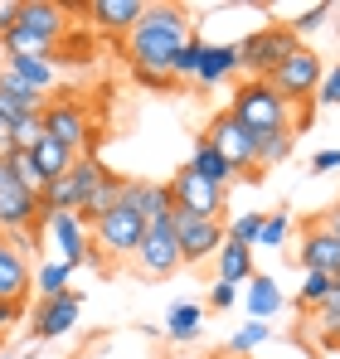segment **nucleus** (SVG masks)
I'll use <instances>...</instances> for the list:
<instances>
[{"label":"nucleus","instance_id":"obj_1","mask_svg":"<svg viewBox=\"0 0 340 359\" xmlns=\"http://www.w3.org/2000/svg\"><path fill=\"white\" fill-rule=\"evenodd\" d=\"M190 39H195V29H190V15L180 5H146L141 20H136V29L126 34V54H131L136 68H161V73H170V59Z\"/></svg>","mask_w":340,"mask_h":359},{"label":"nucleus","instance_id":"obj_2","mask_svg":"<svg viewBox=\"0 0 340 359\" xmlns=\"http://www.w3.org/2000/svg\"><path fill=\"white\" fill-rule=\"evenodd\" d=\"M228 117L238 121L243 131H253V136H263V131H282V126H287V102L263 83V78H248V83L233 93Z\"/></svg>","mask_w":340,"mask_h":359},{"label":"nucleus","instance_id":"obj_3","mask_svg":"<svg viewBox=\"0 0 340 359\" xmlns=\"http://www.w3.org/2000/svg\"><path fill=\"white\" fill-rule=\"evenodd\" d=\"M103 175H107V170H103L98 156H78L68 175L49 180V184L39 189V209H44V214H58V209H73V214H78V209L88 204V194L98 189V180H103Z\"/></svg>","mask_w":340,"mask_h":359},{"label":"nucleus","instance_id":"obj_4","mask_svg":"<svg viewBox=\"0 0 340 359\" xmlns=\"http://www.w3.org/2000/svg\"><path fill=\"white\" fill-rule=\"evenodd\" d=\"M93 238H98V248H107L112 257H136V248L146 238V214L136 204L117 199L103 219H93Z\"/></svg>","mask_w":340,"mask_h":359},{"label":"nucleus","instance_id":"obj_5","mask_svg":"<svg viewBox=\"0 0 340 359\" xmlns=\"http://www.w3.org/2000/svg\"><path fill=\"white\" fill-rule=\"evenodd\" d=\"M301 44H296V34L287 29V25H268V29H258V34H248L243 44H238V68H248L253 78H268L273 68L282 59H292Z\"/></svg>","mask_w":340,"mask_h":359},{"label":"nucleus","instance_id":"obj_6","mask_svg":"<svg viewBox=\"0 0 340 359\" xmlns=\"http://www.w3.org/2000/svg\"><path fill=\"white\" fill-rule=\"evenodd\" d=\"M321 73H326V63L316 59L311 49H296V54H292V59H282L273 73H268V78H263V83H268V88H273V93L287 102V107H292V102H301V97H316Z\"/></svg>","mask_w":340,"mask_h":359},{"label":"nucleus","instance_id":"obj_7","mask_svg":"<svg viewBox=\"0 0 340 359\" xmlns=\"http://www.w3.org/2000/svg\"><path fill=\"white\" fill-rule=\"evenodd\" d=\"M170 229H175V243H180V262H204L228 238L224 219H195V214H180V209H170Z\"/></svg>","mask_w":340,"mask_h":359},{"label":"nucleus","instance_id":"obj_8","mask_svg":"<svg viewBox=\"0 0 340 359\" xmlns=\"http://www.w3.org/2000/svg\"><path fill=\"white\" fill-rule=\"evenodd\" d=\"M44 224V209H39V194L5 180L0 184V233L5 238H30V229Z\"/></svg>","mask_w":340,"mask_h":359},{"label":"nucleus","instance_id":"obj_9","mask_svg":"<svg viewBox=\"0 0 340 359\" xmlns=\"http://www.w3.org/2000/svg\"><path fill=\"white\" fill-rule=\"evenodd\" d=\"M170 199H175L180 214H195V219H224V189L209 184V180H200L190 165L170 180Z\"/></svg>","mask_w":340,"mask_h":359},{"label":"nucleus","instance_id":"obj_10","mask_svg":"<svg viewBox=\"0 0 340 359\" xmlns=\"http://www.w3.org/2000/svg\"><path fill=\"white\" fill-rule=\"evenodd\" d=\"M39 121H44V136H54V141L73 146V151H83V146L93 141V121H88V112H83L78 102H68V97L44 102V107H39Z\"/></svg>","mask_w":340,"mask_h":359},{"label":"nucleus","instance_id":"obj_11","mask_svg":"<svg viewBox=\"0 0 340 359\" xmlns=\"http://www.w3.org/2000/svg\"><path fill=\"white\" fill-rule=\"evenodd\" d=\"M136 262H141L146 277H170V272L180 267V243H175L170 219L146 224V238H141V248H136Z\"/></svg>","mask_w":340,"mask_h":359},{"label":"nucleus","instance_id":"obj_12","mask_svg":"<svg viewBox=\"0 0 340 359\" xmlns=\"http://www.w3.org/2000/svg\"><path fill=\"white\" fill-rule=\"evenodd\" d=\"M204 141H209V146L224 156L228 165H233V175H238V170H253V131H243V126L228 117V112H219V117L209 121Z\"/></svg>","mask_w":340,"mask_h":359},{"label":"nucleus","instance_id":"obj_13","mask_svg":"<svg viewBox=\"0 0 340 359\" xmlns=\"http://www.w3.org/2000/svg\"><path fill=\"white\" fill-rule=\"evenodd\" d=\"M78 311H83V292H63L34 306V340H58L78 325Z\"/></svg>","mask_w":340,"mask_h":359},{"label":"nucleus","instance_id":"obj_14","mask_svg":"<svg viewBox=\"0 0 340 359\" xmlns=\"http://www.w3.org/2000/svg\"><path fill=\"white\" fill-rule=\"evenodd\" d=\"M292 262H301L306 272H326V277H336V272H340V238L326 229V224H311L306 238H301V248L292 252Z\"/></svg>","mask_w":340,"mask_h":359},{"label":"nucleus","instance_id":"obj_15","mask_svg":"<svg viewBox=\"0 0 340 359\" xmlns=\"http://www.w3.org/2000/svg\"><path fill=\"white\" fill-rule=\"evenodd\" d=\"M44 229H49V238H54V248L63 252V262H83L88 257V224H83V214H73V209H58V214H44Z\"/></svg>","mask_w":340,"mask_h":359},{"label":"nucleus","instance_id":"obj_16","mask_svg":"<svg viewBox=\"0 0 340 359\" xmlns=\"http://www.w3.org/2000/svg\"><path fill=\"white\" fill-rule=\"evenodd\" d=\"M30 287H34V272H30L25 252L0 233V301L25 306V292H30Z\"/></svg>","mask_w":340,"mask_h":359},{"label":"nucleus","instance_id":"obj_17","mask_svg":"<svg viewBox=\"0 0 340 359\" xmlns=\"http://www.w3.org/2000/svg\"><path fill=\"white\" fill-rule=\"evenodd\" d=\"M141 10H146L141 0H93V5H88L93 25L107 29V34H131L136 20H141Z\"/></svg>","mask_w":340,"mask_h":359},{"label":"nucleus","instance_id":"obj_18","mask_svg":"<svg viewBox=\"0 0 340 359\" xmlns=\"http://www.w3.org/2000/svg\"><path fill=\"white\" fill-rule=\"evenodd\" d=\"M44 102H39V93L34 88H25L10 68H0V117L5 121H20V117H30V112H39Z\"/></svg>","mask_w":340,"mask_h":359},{"label":"nucleus","instance_id":"obj_19","mask_svg":"<svg viewBox=\"0 0 340 359\" xmlns=\"http://www.w3.org/2000/svg\"><path fill=\"white\" fill-rule=\"evenodd\" d=\"M15 29H30L39 39H58L63 34V10L49 0H20V25Z\"/></svg>","mask_w":340,"mask_h":359},{"label":"nucleus","instance_id":"obj_20","mask_svg":"<svg viewBox=\"0 0 340 359\" xmlns=\"http://www.w3.org/2000/svg\"><path fill=\"white\" fill-rule=\"evenodd\" d=\"M292 146H296L292 126H282V131H263V136H253V170H273V165H282L287 156H292Z\"/></svg>","mask_w":340,"mask_h":359},{"label":"nucleus","instance_id":"obj_21","mask_svg":"<svg viewBox=\"0 0 340 359\" xmlns=\"http://www.w3.org/2000/svg\"><path fill=\"white\" fill-rule=\"evenodd\" d=\"M30 156H34V165H39L44 184L58 180V175H68V170H73V161H78V151H73V146H63V141H54V136H44Z\"/></svg>","mask_w":340,"mask_h":359},{"label":"nucleus","instance_id":"obj_22","mask_svg":"<svg viewBox=\"0 0 340 359\" xmlns=\"http://www.w3.org/2000/svg\"><path fill=\"white\" fill-rule=\"evenodd\" d=\"M243 306H248V316H253V320H273V316L282 311V292H277V282H273V277H263V272H253V287H248Z\"/></svg>","mask_w":340,"mask_h":359},{"label":"nucleus","instance_id":"obj_23","mask_svg":"<svg viewBox=\"0 0 340 359\" xmlns=\"http://www.w3.org/2000/svg\"><path fill=\"white\" fill-rule=\"evenodd\" d=\"M219 257V282H228V287H238V282H253V248H243V243H228L214 252Z\"/></svg>","mask_w":340,"mask_h":359},{"label":"nucleus","instance_id":"obj_24","mask_svg":"<svg viewBox=\"0 0 340 359\" xmlns=\"http://www.w3.org/2000/svg\"><path fill=\"white\" fill-rule=\"evenodd\" d=\"M238 68V44H204V54H200V68H195V78L200 83H219Z\"/></svg>","mask_w":340,"mask_h":359},{"label":"nucleus","instance_id":"obj_25","mask_svg":"<svg viewBox=\"0 0 340 359\" xmlns=\"http://www.w3.org/2000/svg\"><path fill=\"white\" fill-rule=\"evenodd\" d=\"M190 170H195L200 180H209V184H219V189H228V180H233V165H228V161L214 151V146H209V141H200V146H195Z\"/></svg>","mask_w":340,"mask_h":359},{"label":"nucleus","instance_id":"obj_26","mask_svg":"<svg viewBox=\"0 0 340 359\" xmlns=\"http://www.w3.org/2000/svg\"><path fill=\"white\" fill-rule=\"evenodd\" d=\"M0 49H5V59H49L54 39H39L30 29H10V34H0Z\"/></svg>","mask_w":340,"mask_h":359},{"label":"nucleus","instance_id":"obj_27","mask_svg":"<svg viewBox=\"0 0 340 359\" xmlns=\"http://www.w3.org/2000/svg\"><path fill=\"white\" fill-rule=\"evenodd\" d=\"M122 184H126V180H122V175H112V170H107V175L98 180V189H93V194H88V204L78 209V214H83V224H93V219H103V214L112 209L117 199H122Z\"/></svg>","mask_w":340,"mask_h":359},{"label":"nucleus","instance_id":"obj_28","mask_svg":"<svg viewBox=\"0 0 340 359\" xmlns=\"http://www.w3.org/2000/svg\"><path fill=\"white\" fill-rule=\"evenodd\" d=\"M5 68H10L25 88H34V93L54 88V63L49 59H5Z\"/></svg>","mask_w":340,"mask_h":359},{"label":"nucleus","instance_id":"obj_29","mask_svg":"<svg viewBox=\"0 0 340 359\" xmlns=\"http://www.w3.org/2000/svg\"><path fill=\"white\" fill-rule=\"evenodd\" d=\"M200 306H190V301H175L166 311V335H175V340H195L200 335Z\"/></svg>","mask_w":340,"mask_h":359},{"label":"nucleus","instance_id":"obj_30","mask_svg":"<svg viewBox=\"0 0 340 359\" xmlns=\"http://www.w3.org/2000/svg\"><path fill=\"white\" fill-rule=\"evenodd\" d=\"M5 175L15 180V184H25V189H44V175H39V165H34V156L30 151H5Z\"/></svg>","mask_w":340,"mask_h":359},{"label":"nucleus","instance_id":"obj_31","mask_svg":"<svg viewBox=\"0 0 340 359\" xmlns=\"http://www.w3.org/2000/svg\"><path fill=\"white\" fill-rule=\"evenodd\" d=\"M68 277H73V262H44L34 272V292L49 301V297H63L68 292Z\"/></svg>","mask_w":340,"mask_h":359},{"label":"nucleus","instance_id":"obj_32","mask_svg":"<svg viewBox=\"0 0 340 359\" xmlns=\"http://www.w3.org/2000/svg\"><path fill=\"white\" fill-rule=\"evenodd\" d=\"M268 340H273L268 320H248L243 330H233V340H228V355H253V350H263Z\"/></svg>","mask_w":340,"mask_h":359},{"label":"nucleus","instance_id":"obj_33","mask_svg":"<svg viewBox=\"0 0 340 359\" xmlns=\"http://www.w3.org/2000/svg\"><path fill=\"white\" fill-rule=\"evenodd\" d=\"M39 141H44V121H39V112L10 121V151H34Z\"/></svg>","mask_w":340,"mask_h":359},{"label":"nucleus","instance_id":"obj_34","mask_svg":"<svg viewBox=\"0 0 340 359\" xmlns=\"http://www.w3.org/2000/svg\"><path fill=\"white\" fill-rule=\"evenodd\" d=\"M263 219H268V214H238L233 224H224V229H228V243L258 248V243H263Z\"/></svg>","mask_w":340,"mask_h":359},{"label":"nucleus","instance_id":"obj_35","mask_svg":"<svg viewBox=\"0 0 340 359\" xmlns=\"http://www.w3.org/2000/svg\"><path fill=\"white\" fill-rule=\"evenodd\" d=\"M331 20V5L326 0H316V5H306V10H296V20H287V29L301 39V34H311V29H321Z\"/></svg>","mask_w":340,"mask_h":359},{"label":"nucleus","instance_id":"obj_36","mask_svg":"<svg viewBox=\"0 0 340 359\" xmlns=\"http://www.w3.org/2000/svg\"><path fill=\"white\" fill-rule=\"evenodd\" d=\"M296 301H301L306 311L326 306V301H331V277H326V272H306V282H301V292H296Z\"/></svg>","mask_w":340,"mask_h":359},{"label":"nucleus","instance_id":"obj_37","mask_svg":"<svg viewBox=\"0 0 340 359\" xmlns=\"http://www.w3.org/2000/svg\"><path fill=\"white\" fill-rule=\"evenodd\" d=\"M200 54H204V39H190L175 59H170V73H175V83L180 78H195V68H200Z\"/></svg>","mask_w":340,"mask_h":359},{"label":"nucleus","instance_id":"obj_38","mask_svg":"<svg viewBox=\"0 0 340 359\" xmlns=\"http://www.w3.org/2000/svg\"><path fill=\"white\" fill-rule=\"evenodd\" d=\"M287 233H292V219L287 214H268L263 219V248H282Z\"/></svg>","mask_w":340,"mask_h":359},{"label":"nucleus","instance_id":"obj_39","mask_svg":"<svg viewBox=\"0 0 340 359\" xmlns=\"http://www.w3.org/2000/svg\"><path fill=\"white\" fill-rule=\"evenodd\" d=\"M316 102H326V107H340V63L321 73V83H316Z\"/></svg>","mask_w":340,"mask_h":359},{"label":"nucleus","instance_id":"obj_40","mask_svg":"<svg viewBox=\"0 0 340 359\" xmlns=\"http://www.w3.org/2000/svg\"><path fill=\"white\" fill-rule=\"evenodd\" d=\"M131 78H136L141 88H161V93L175 88V73H161V68H136V63H131Z\"/></svg>","mask_w":340,"mask_h":359},{"label":"nucleus","instance_id":"obj_41","mask_svg":"<svg viewBox=\"0 0 340 359\" xmlns=\"http://www.w3.org/2000/svg\"><path fill=\"white\" fill-rule=\"evenodd\" d=\"M316 325H321V330H340V297L336 292H331L326 306H316Z\"/></svg>","mask_w":340,"mask_h":359},{"label":"nucleus","instance_id":"obj_42","mask_svg":"<svg viewBox=\"0 0 340 359\" xmlns=\"http://www.w3.org/2000/svg\"><path fill=\"white\" fill-rule=\"evenodd\" d=\"M233 301H238V287H228V282H214V287H209V306H214V311H228Z\"/></svg>","mask_w":340,"mask_h":359},{"label":"nucleus","instance_id":"obj_43","mask_svg":"<svg viewBox=\"0 0 340 359\" xmlns=\"http://www.w3.org/2000/svg\"><path fill=\"white\" fill-rule=\"evenodd\" d=\"M311 170H316V175L340 170V146H331V151H316V156H311Z\"/></svg>","mask_w":340,"mask_h":359},{"label":"nucleus","instance_id":"obj_44","mask_svg":"<svg viewBox=\"0 0 340 359\" xmlns=\"http://www.w3.org/2000/svg\"><path fill=\"white\" fill-rule=\"evenodd\" d=\"M20 316H25V306H10V301H0V330H5V325H15Z\"/></svg>","mask_w":340,"mask_h":359},{"label":"nucleus","instance_id":"obj_45","mask_svg":"<svg viewBox=\"0 0 340 359\" xmlns=\"http://www.w3.org/2000/svg\"><path fill=\"white\" fill-rule=\"evenodd\" d=\"M5 151H10V121L0 117V156H5Z\"/></svg>","mask_w":340,"mask_h":359},{"label":"nucleus","instance_id":"obj_46","mask_svg":"<svg viewBox=\"0 0 340 359\" xmlns=\"http://www.w3.org/2000/svg\"><path fill=\"white\" fill-rule=\"evenodd\" d=\"M326 229H331V233H336V238H340V209H336V214H331V224H326Z\"/></svg>","mask_w":340,"mask_h":359},{"label":"nucleus","instance_id":"obj_47","mask_svg":"<svg viewBox=\"0 0 340 359\" xmlns=\"http://www.w3.org/2000/svg\"><path fill=\"white\" fill-rule=\"evenodd\" d=\"M331 292H336V297H340V272H336V277H331Z\"/></svg>","mask_w":340,"mask_h":359},{"label":"nucleus","instance_id":"obj_48","mask_svg":"<svg viewBox=\"0 0 340 359\" xmlns=\"http://www.w3.org/2000/svg\"><path fill=\"white\" fill-rule=\"evenodd\" d=\"M5 180H10V175H5V156H0V184H5Z\"/></svg>","mask_w":340,"mask_h":359}]
</instances>
